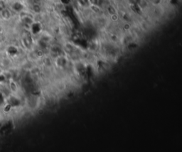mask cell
<instances>
[{"label": "cell", "instance_id": "3", "mask_svg": "<svg viewBox=\"0 0 182 152\" xmlns=\"http://www.w3.org/2000/svg\"><path fill=\"white\" fill-rule=\"evenodd\" d=\"M9 90H11L12 93H17L18 92V86L17 84H16V82H14V81H9Z\"/></svg>", "mask_w": 182, "mask_h": 152}, {"label": "cell", "instance_id": "4", "mask_svg": "<svg viewBox=\"0 0 182 152\" xmlns=\"http://www.w3.org/2000/svg\"><path fill=\"white\" fill-rule=\"evenodd\" d=\"M4 8H6L4 2L3 1H1V0H0V11H1L2 9H4Z\"/></svg>", "mask_w": 182, "mask_h": 152}, {"label": "cell", "instance_id": "1", "mask_svg": "<svg viewBox=\"0 0 182 152\" xmlns=\"http://www.w3.org/2000/svg\"><path fill=\"white\" fill-rule=\"evenodd\" d=\"M0 14H1V18L4 20H6V21L9 20L11 18V16H12L11 11L9 9H7V8H4V9L1 10L0 11Z\"/></svg>", "mask_w": 182, "mask_h": 152}, {"label": "cell", "instance_id": "2", "mask_svg": "<svg viewBox=\"0 0 182 152\" xmlns=\"http://www.w3.org/2000/svg\"><path fill=\"white\" fill-rule=\"evenodd\" d=\"M23 8L24 6L20 1H16L12 4V9L17 13H21V11H23Z\"/></svg>", "mask_w": 182, "mask_h": 152}]
</instances>
